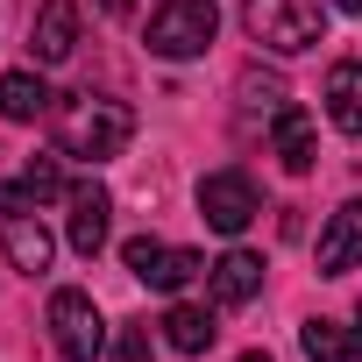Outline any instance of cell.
Returning <instances> with one entry per match:
<instances>
[{"label": "cell", "mask_w": 362, "mask_h": 362, "mask_svg": "<svg viewBox=\"0 0 362 362\" xmlns=\"http://www.w3.org/2000/svg\"><path fill=\"white\" fill-rule=\"evenodd\" d=\"M135 142V114L128 100H107V93H71L57 107V149L78 156V163H107Z\"/></svg>", "instance_id": "obj_1"}, {"label": "cell", "mask_w": 362, "mask_h": 362, "mask_svg": "<svg viewBox=\"0 0 362 362\" xmlns=\"http://www.w3.org/2000/svg\"><path fill=\"white\" fill-rule=\"evenodd\" d=\"M242 22H249V36H256L263 50L298 57V50H313V43L327 36V0H249Z\"/></svg>", "instance_id": "obj_2"}, {"label": "cell", "mask_w": 362, "mask_h": 362, "mask_svg": "<svg viewBox=\"0 0 362 362\" xmlns=\"http://www.w3.org/2000/svg\"><path fill=\"white\" fill-rule=\"evenodd\" d=\"M214 29H221V8H214V0H163V8L149 15V50H156L163 64H185V57H206Z\"/></svg>", "instance_id": "obj_3"}, {"label": "cell", "mask_w": 362, "mask_h": 362, "mask_svg": "<svg viewBox=\"0 0 362 362\" xmlns=\"http://www.w3.org/2000/svg\"><path fill=\"white\" fill-rule=\"evenodd\" d=\"M50 334H57V355L64 362H100L107 355V320H100L93 291H78V284L50 291Z\"/></svg>", "instance_id": "obj_4"}, {"label": "cell", "mask_w": 362, "mask_h": 362, "mask_svg": "<svg viewBox=\"0 0 362 362\" xmlns=\"http://www.w3.org/2000/svg\"><path fill=\"white\" fill-rule=\"evenodd\" d=\"M121 263H128L149 291H185L192 277H206V256H199V249H170V242H156V235H135V242L121 249Z\"/></svg>", "instance_id": "obj_5"}, {"label": "cell", "mask_w": 362, "mask_h": 362, "mask_svg": "<svg viewBox=\"0 0 362 362\" xmlns=\"http://www.w3.org/2000/svg\"><path fill=\"white\" fill-rule=\"evenodd\" d=\"M199 214H206L214 235H242V228L263 214V199H256V185H249V170H214V177H199Z\"/></svg>", "instance_id": "obj_6"}, {"label": "cell", "mask_w": 362, "mask_h": 362, "mask_svg": "<svg viewBox=\"0 0 362 362\" xmlns=\"http://www.w3.org/2000/svg\"><path fill=\"white\" fill-rule=\"evenodd\" d=\"M64 206H71L64 242L93 263V256L107 249V214H114V199H107V185H100V177H86V185H71V192H64Z\"/></svg>", "instance_id": "obj_7"}, {"label": "cell", "mask_w": 362, "mask_h": 362, "mask_svg": "<svg viewBox=\"0 0 362 362\" xmlns=\"http://www.w3.org/2000/svg\"><path fill=\"white\" fill-rule=\"evenodd\" d=\"M0 256H8L22 277H43L50 256H57V242H50V228L36 214H0Z\"/></svg>", "instance_id": "obj_8"}, {"label": "cell", "mask_w": 362, "mask_h": 362, "mask_svg": "<svg viewBox=\"0 0 362 362\" xmlns=\"http://www.w3.org/2000/svg\"><path fill=\"white\" fill-rule=\"evenodd\" d=\"M78 50V8L71 0H43L36 22H29V57L36 64H64Z\"/></svg>", "instance_id": "obj_9"}, {"label": "cell", "mask_w": 362, "mask_h": 362, "mask_svg": "<svg viewBox=\"0 0 362 362\" xmlns=\"http://www.w3.org/2000/svg\"><path fill=\"white\" fill-rule=\"evenodd\" d=\"M206 284H214V305H249L263 291V256L256 249H228L221 263H206Z\"/></svg>", "instance_id": "obj_10"}, {"label": "cell", "mask_w": 362, "mask_h": 362, "mask_svg": "<svg viewBox=\"0 0 362 362\" xmlns=\"http://www.w3.org/2000/svg\"><path fill=\"white\" fill-rule=\"evenodd\" d=\"M362 263V199H348L327 228H320V277H341Z\"/></svg>", "instance_id": "obj_11"}, {"label": "cell", "mask_w": 362, "mask_h": 362, "mask_svg": "<svg viewBox=\"0 0 362 362\" xmlns=\"http://www.w3.org/2000/svg\"><path fill=\"white\" fill-rule=\"evenodd\" d=\"M270 142H277V163H284L291 177H305V170H313V156H320V135H313L305 107H277V121H270Z\"/></svg>", "instance_id": "obj_12"}, {"label": "cell", "mask_w": 362, "mask_h": 362, "mask_svg": "<svg viewBox=\"0 0 362 362\" xmlns=\"http://www.w3.org/2000/svg\"><path fill=\"white\" fill-rule=\"evenodd\" d=\"M327 121L362 142V64H355V57L327 71Z\"/></svg>", "instance_id": "obj_13"}, {"label": "cell", "mask_w": 362, "mask_h": 362, "mask_svg": "<svg viewBox=\"0 0 362 362\" xmlns=\"http://www.w3.org/2000/svg\"><path fill=\"white\" fill-rule=\"evenodd\" d=\"M43 114H50L43 71H0V121H43Z\"/></svg>", "instance_id": "obj_14"}, {"label": "cell", "mask_w": 362, "mask_h": 362, "mask_svg": "<svg viewBox=\"0 0 362 362\" xmlns=\"http://www.w3.org/2000/svg\"><path fill=\"white\" fill-rule=\"evenodd\" d=\"M305 362H362V334L341 320H305Z\"/></svg>", "instance_id": "obj_15"}, {"label": "cell", "mask_w": 362, "mask_h": 362, "mask_svg": "<svg viewBox=\"0 0 362 362\" xmlns=\"http://www.w3.org/2000/svg\"><path fill=\"white\" fill-rule=\"evenodd\" d=\"M214 334H221V327H214L206 305H170V313H163V341H170L177 355H206Z\"/></svg>", "instance_id": "obj_16"}, {"label": "cell", "mask_w": 362, "mask_h": 362, "mask_svg": "<svg viewBox=\"0 0 362 362\" xmlns=\"http://www.w3.org/2000/svg\"><path fill=\"white\" fill-rule=\"evenodd\" d=\"M22 185H29L36 199H57V192H71V185H64V163H57V156H29Z\"/></svg>", "instance_id": "obj_17"}, {"label": "cell", "mask_w": 362, "mask_h": 362, "mask_svg": "<svg viewBox=\"0 0 362 362\" xmlns=\"http://www.w3.org/2000/svg\"><path fill=\"white\" fill-rule=\"evenodd\" d=\"M242 93H249V107H256V114H270V121H277V107H291V100H284V86H277V78H256V71H242Z\"/></svg>", "instance_id": "obj_18"}, {"label": "cell", "mask_w": 362, "mask_h": 362, "mask_svg": "<svg viewBox=\"0 0 362 362\" xmlns=\"http://www.w3.org/2000/svg\"><path fill=\"white\" fill-rule=\"evenodd\" d=\"M107 362H156V355H149V327H121L114 348H107Z\"/></svg>", "instance_id": "obj_19"}, {"label": "cell", "mask_w": 362, "mask_h": 362, "mask_svg": "<svg viewBox=\"0 0 362 362\" xmlns=\"http://www.w3.org/2000/svg\"><path fill=\"white\" fill-rule=\"evenodd\" d=\"M43 199L29 192V185H0V214H36Z\"/></svg>", "instance_id": "obj_20"}, {"label": "cell", "mask_w": 362, "mask_h": 362, "mask_svg": "<svg viewBox=\"0 0 362 362\" xmlns=\"http://www.w3.org/2000/svg\"><path fill=\"white\" fill-rule=\"evenodd\" d=\"M100 8H107V15H128V8H135V0H100Z\"/></svg>", "instance_id": "obj_21"}, {"label": "cell", "mask_w": 362, "mask_h": 362, "mask_svg": "<svg viewBox=\"0 0 362 362\" xmlns=\"http://www.w3.org/2000/svg\"><path fill=\"white\" fill-rule=\"evenodd\" d=\"M334 8H341V15H362V0H334Z\"/></svg>", "instance_id": "obj_22"}, {"label": "cell", "mask_w": 362, "mask_h": 362, "mask_svg": "<svg viewBox=\"0 0 362 362\" xmlns=\"http://www.w3.org/2000/svg\"><path fill=\"white\" fill-rule=\"evenodd\" d=\"M242 362H270V355H263V348H249V355H242Z\"/></svg>", "instance_id": "obj_23"}]
</instances>
